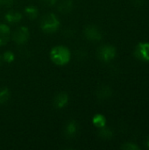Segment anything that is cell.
<instances>
[{
	"label": "cell",
	"mask_w": 149,
	"mask_h": 150,
	"mask_svg": "<svg viewBox=\"0 0 149 150\" xmlns=\"http://www.w3.org/2000/svg\"><path fill=\"white\" fill-rule=\"evenodd\" d=\"M70 58L71 53L69 49L64 46H56L50 51L51 61L58 66L66 65L70 61Z\"/></svg>",
	"instance_id": "cell-1"
},
{
	"label": "cell",
	"mask_w": 149,
	"mask_h": 150,
	"mask_svg": "<svg viewBox=\"0 0 149 150\" xmlns=\"http://www.w3.org/2000/svg\"><path fill=\"white\" fill-rule=\"evenodd\" d=\"M40 25L44 33H54L60 27V20L54 13H47L41 18Z\"/></svg>",
	"instance_id": "cell-2"
},
{
	"label": "cell",
	"mask_w": 149,
	"mask_h": 150,
	"mask_svg": "<svg viewBox=\"0 0 149 150\" xmlns=\"http://www.w3.org/2000/svg\"><path fill=\"white\" fill-rule=\"evenodd\" d=\"M116 48L112 45H104L99 47L97 51V56L100 61L104 62H109L112 61L116 56Z\"/></svg>",
	"instance_id": "cell-3"
},
{
	"label": "cell",
	"mask_w": 149,
	"mask_h": 150,
	"mask_svg": "<svg viewBox=\"0 0 149 150\" xmlns=\"http://www.w3.org/2000/svg\"><path fill=\"white\" fill-rule=\"evenodd\" d=\"M29 36H30L29 29L26 26H19L13 33H11V38L15 43L18 45H22L25 44L29 40Z\"/></svg>",
	"instance_id": "cell-4"
},
{
	"label": "cell",
	"mask_w": 149,
	"mask_h": 150,
	"mask_svg": "<svg viewBox=\"0 0 149 150\" xmlns=\"http://www.w3.org/2000/svg\"><path fill=\"white\" fill-rule=\"evenodd\" d=\"M134 56L143 62H149V42L139 43L134 50Z\"/></svg>",
	"instance_id": "cell-5"
},
{
	"label": "cell",
	"mask_w": 149,
	"mask_h": 150,
	"mask_svg": "<svg viewBox=\"0 0 149 150\" xmlns=\"http://www.w3.org/2000/svg\"><path fill=\"white\" fill-rule=\"evenodd\" d=\"M83 33L85 38L90 41H99L102 39V33L96 25H87L84 28Z\"/></svg>",
	"instance_id": "cell-6"
},
{
	"label": "cell",
	"mask_w": 149,
	"mask_h": 150,
	"mask_svg": "<svg viewBox=\"0 0 149 150\" xmlns=\"http://www.w3.org/2000/svg\"><path fill=\"white\" fill-rule=\"evenodd\" d=\"M63 133L66 138H68V139L74 138L78 133V124L75 120L68 121L64 127Z\"/></svg>",
	"instance_id": "cell-7"
},
{
	"label": "cell",
	"mask_w": 149,
	"mask_h": 150,
	"mask_svg": "<svg viewBox=\"0 0 149 150\" xmlns=\"http://www.w3.org/2000/svg\"><path fill=\"white\" fill-rule=\"evenodd\" d=\"M68 103V96L66 92H60L57 95H55L53 104L54 106L57 109H62L65 107Z\"/></svg>",
	"instance_id": "cell-8"
},
{
	"label": "cell",
	"mask_w": 149,
	"mask_h": 150,
	"mask_svg": "<svg viewBox=\"0 0 149 150\" xmlns=\"http://www.w3.org/2000/svg\"><path fill=\"white\" fill-rule=\"evenodd\" d=\"M11 32L8 25L0 24V47L7 44L11 39Z\"/></svg>",
	"instance_id": "cell-9"
},
{
	"label": "cell",
	"mask_w": 149,
	"mask_h": 150,
	"mask_svg": "<svg viewBox=\"0 0 149 150\" xmlns=\"http://www.w3.org/2000/svg\"><path fill=\"white\" fill-rule=\"evenodd\" d=\"M96 95H97L98 99H101V100L108 99L112 95V91L109 86L103 85V86H100L97 89V91L96 92Z\"/></svg>",
	"instance_id": "cell-10"
},
{
	"label": "cell",
	"mask_w": 149,
	"mask_h": 150,
	"mask_svg": "<svg viewBox=\"0 0 149 150\" xmlns=\"http://www.w3.org/2000/svg\"><path fill=\"white\" fill-rule=\"evenodd\" d=\"M4 18L5 20L8 22V23H11V24H14V23H18L20 22V20L22 19V14L17 11H13V10H11L9 11L5 16H4Z\"/></svg>",
	"instance_id": "cell-11"
},
{
	"label": "cell",
	"mask_w": 149,
	"mask_h": 150,
	"mask_svg": "<svg viewBox=\"0 0 149 150\" xmlns=\"http://www.w3.org/2000/svg\"><path fill=\"white\" fill-rule=\"evenodd\" d=\"M73 9V2L71 0H63L58 4V10L61 13H69Z\"/></svg>",
	"instance_id": "cell-12"
},
{
	"label": "cell",
	"mask_w": 149,
	"mask_h": 150,
	"mask_svg": "<svg viewBox=\"0 0 149 150\" xmlns=\"http://www.w3.org/2000/svg\"><path fill=\"white\" fill-rule=\"evenodd\" d=\"M92 123H93V125L96 127L101 128V127H105V125H106V119L102 114H96L93 117V119H92Z\"/></svg>",
	"instance_id": "cell-13"
},
{
	"label": "cell",
	"mask_w": 149,
	"mask_h": 150,
	"mask_svg": "<svg viewBox=\"0 0 149 150\" xmlns=\"http://www.w3.org/2000/svg\"><path fill=\"white\" fill-rule=\"evenodd\" d=\"M25 13L26 15V17L30 19H35L37 18L38 15H39V11H38V9L35 7V6H32V5H30V6H27L25 9Z\"/></svg>",
	"instance_id": "cell-14"
},
{
	"label": "cell",
	"mask_w": 149,
	"mask_h": 150,
	"mask_svg": "<svg viewBox=\"0 0 149 150\" xmlns=\"http://www.w3.org/2000/svg\"><path fill=\"white\" fill-rule=\"evenodd\" d=\"M98 134L100 136V138L104 139V140H110L112 138L113 136V133L112 131L106 127H101L99 128V132H98Z\"/></svg>",
	"instance_id": "cell-15"
},
{
	"label": "cell",
	"mask_w": 149,
	"mask_h": 150,
	"mask_svg": "<svg viewBox=\"0 0 149 150\" xmlns=\"http://www.w3.org/2000/svg\"><path fill=\"white\" fill-rule=\"evenodd\" d=\"M10 98H11V92L7 88H3L0 90V105L8 102Z\"/></svg>",
	"instance_id": "cell-16"
},
{
	"label": "cell",
	"mask_w": 149,
	"mask_h": 150,
	"mask_svg": "<svg viewBox=\"0 0 149 150\" xmlns=\"http://www.w3.org/2000/svg\"><path fill=\"white\" fill-rule=\"evenodd\" d=\"M15 59V55L13 54V52L11 51H5L3 55H2V60H4L5 62H8V63H11L14 61Z\"/></svg>",
	"instance_id": "cell-17"
},
{
	"label": "cell",
	"mask_w": 149,
	"mask_h": 150,
	"mask_svg": "<svg viewBox=\"0 0 149 150\" xmlns=\"http://www.w3.org/2000/svg\"><path fill=\"white\" fill-rule=\"evenodd\" d=\"M122 149L126 150H138L140 149V147L138 145H136L135 143H132V142H126L125 143L122 147Z\"/></svg>",
	"instance_id": "cell-18"
},
{
	"label": "cell",
	"mask_w": 149,
	"mask_h": 150,
	"mask_svg": "<svg viewBox=\"0 0 149 150\" xmlns=\"http://www.w3.org/2000/svg\"><path fill=\"white\" fill-rule=\"evenodd\" d=\"M14 0H0V6L9 7L13 4Z\"/></svg>",
	"instance_id": "cell-19"
},
{
	"label": "cell",
	"mask_w": 149,
	"mask_h": 150,
	"mask_svg": "<svg viewBox=\"0 0 149 150\" xmlns=\"http://www.w3.org/2000/svg\"><path fill=\"white\" fill-rule=\"evenodd\" d=\"M41 3H43L44 4L46 5H48V6H52V5H54L57 2V0H40Z\"/></svg>",
	"instance_id": "cell-20"
},
{
	"label": "cell",
	"mask_w": 149,
	"mask_h": 150,
	"mask_svg": "<svg viewBox=\"0 0 149 150\" xmlns=\"http://www.w3.org/2000/svg\"><path fill=\"white\" fill-rule=\"evenodd\" d=\"M146 145H147V148L149 149V138L147 140V142H146Z\"/></svg>",
	"instance_id": "cell-21"
},
{
	"label": "cell",
	"mask_w": 149,
	"mask_h": 150,
	"mask_svg": "<svg viewBox=\"0 0 149 150\" xmlns=\"http://www.w3.org/2000/svg\"><path fill=\"white\" fill-rule=\"evenodd\" d=\"M1 62H2V58H1V56H0V64H1Z\"/></svg>",
	"instance_id": "cell-22"
}]
</instances>
